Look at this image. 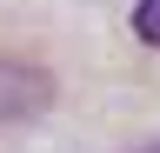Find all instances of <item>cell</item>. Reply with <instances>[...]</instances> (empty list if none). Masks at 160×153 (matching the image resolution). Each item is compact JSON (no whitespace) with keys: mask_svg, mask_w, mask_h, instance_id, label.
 <instances>
[{"mask_svg":"<svg viewBox=\"0 0 160 153\" xmlns=\"http://www.w3.org/2000/svg\"><path fill=\"white\" fill-rule=\"evenodd\" d=\"M53 73L40 60H13V53H0V127L13 120H40V113L53 107Z\"/></svg>","mask_w":160,"mask_h":153,"instance_id":"cell-1","label":"cell"},{"mask_svg":"<svg viewBox=\"0 0 160 153\" xmlns=\"http://www.w3.org/2000/svg\"><path fill=\"white\" fill-rule=\"evenodd\" d=\"M133 33L147 47H160V0H140V7H133Z\"/></svg>","mask_w":160,"mask_h":153,"instance_id":"cell-2","label":"cell"}]
</instances>
